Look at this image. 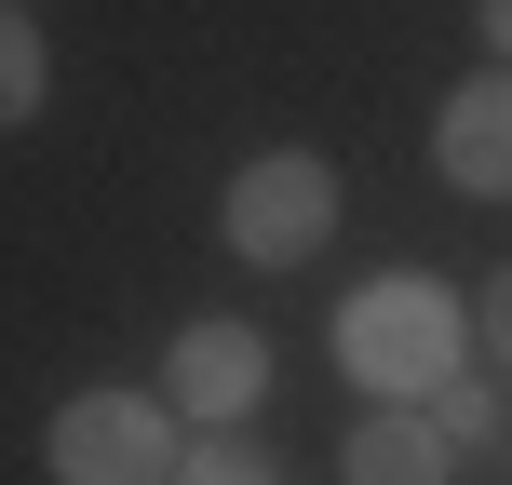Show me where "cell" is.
Returning a JSON list of instances; mask_svg holds the SVG:
<instances>
[{
	"label": "cell",
	"mask_w": 512,
	"mask_h": 485,
	"mask_svg": "<svg viewBox=\"0 0 512 485\" xmlns=\"http://www.w3.org/2000/svg\"><path fill=\"white\" fill-rule=\"evenodd\" d=\"M459 364H472V310L445 297L432 270H378V283L337 297V378H351L364 405H432Z\"/></svg>",
	"instance_id": "6da1fadb"
},
{
	"label": "cell",
	"mask_w": 512,
	"mask_h": 485,
	"mask_svg": "<svg viewBox=\"0 0 512 485\" xmlns=\"http://www.w3.org/2000/svg\"><path fill=\"white\" fill-rule=\"evenodd\" d=\"M337 216H351V176H337L324 149H256L230 189H216V243L243 256V270H310V256L337 243Z\"/></svg>",
	"instance_id": "7a4b0ae2"
},
{
	"label": "cell",
	"mask_w": 512,
	"mask_h": 485,
	"mask_svg": "<svg viewBox=\"0 0 512 485\" xmlns=\"http://www.w3.org/2000/svg\"><path fill=\"white\" fill-rule=\"evenodd\" d=\"M176 445H189V418L162 405V391L95 378V391H68V405H54L41 472H54V485H176Z\"/></svg>",
	"instance_id": "3957f363"
},
{
	"label": "cell",
	"mask_w": 512,
	"mask_h": 485,
	"mask_svg": "<svg viewBox=\"0 0 512 485\" xmlns=\"http://www.w3.org/2000/svg\"><path fill=\"white\" fill-rule=\"evenodd\" d=\"M162 405H176L189 432H243V418L270 405V337H256L243 310H189L176 351H162Z\"/></svg>",
	"instance_id": "277c9868"
},
{
	"label": "cell",
	"mask_w": 512,
	"mask_h": 485,
	"mask_svg": "<svg viewBox=\"0 0 512 485\" xmlns=\"http://www.w3.org/2000/svg\"><path fill=\"white\" fill-rule=\"evenodd\" d=\"M432 176L459 203H512V68H472L432 108Z\"/></svg>",
	"instance_id": "5b68a950"
},
{
	"label": "cell",
	"mask_w": 512,
	"mask_h": 485,
	"mask_svg": "<svg viewBox=\"0 0 512 485\" xmlns=\"http://www.w3.org/2000/svg\"><path fill=\"white\" fill-rule=\"evenodd\" d=\"M459 445L432 432V405H364L351 445H337V485H445Z\"/></svg>",
	"instance_id": "8992f818"
},
{
	"label": "cell",
	"mask_w": 512,
	"mask_h": 485,
	"mask_svg": "<svg viewBox=\"0 0 512 485\" xmlns=\"http://www.w3.org/2000/svg\"><path fill=\"white\" fill-rule=\"evenodd\" d=\"M41 108H54V27L27 0H0V135L41 122Z\"/></svg>",
	"instance_id": "52a82bcc"
},
{
	"label": "cell",
	"mask_w": 512,
	"mask_h": 485,
	"mask_svg": "<svg viewBox=\"0 0 512 485\" xmlns=\"http://www.w3.org/2000/svg\"><path fill=\"white\" fill-rule=\"evenodd\" d=\"M432 432L459 445V459H486V445H512V405H499V378H486V364H459V378L432 391Z\"/></svg>",
	"instance_id": "ba28073f"
},
{
	"label": "cell",
	"mask_w": 512,
	"mask_h": 485,
	"mask_svg": "<svg viewBox=\"0 0 512 485\" xmlns=\"http://www.w3.org/2000/svg\"><path fill=\"white\" fill-rule=\"evenodd\" d=\"M176 485H270V459L243 432H203V445H176Z\"/></svg>",
	"instance_id": "9c48e42d"
},
{
	"label": "cell",
	"mask_w": 512,
	"mask_h": 485,
	"mask_svg": "<svg viewBox=\"0 0 512 485\" xmlns=\"http://www.w3.org/2000/svg\"><path fill=\"white\" fill-rule=\"evenodd\" d=\"M472 351H486L499 378H512V256H499L486 283H472Z\"/></svg>",
	"instance_id": "30bf717a"
},
{
	"label": "cell",
	"mask_w": 512,
	"mask_h": 485,
	"mask_svg": "<svg viewBox=\"0 0 512 485\" xmlns=\"http://www.w3.org/2000/svg\"><path fill=\"white\" fill-rule=\"evenodd\" d=\"M472 27H486V68H512V0H486Z\"/></svg>",
	"instance_id": "8fae6325"
}]
</instances>
